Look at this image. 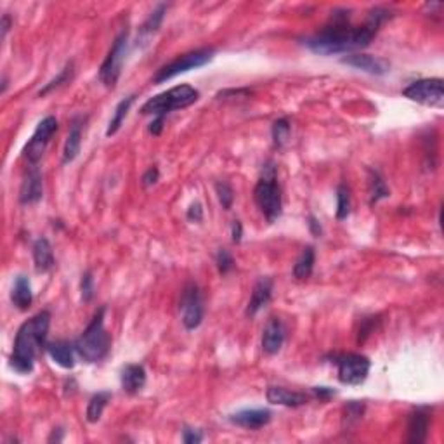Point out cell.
Segmentation results:
<instances>
[{
	"label": "cell",
	"instance_id": "cell-1",
	"mask_svg": "<svg viewBox=\"0 0 444 444\" xmlns=\"http://www.w3.org/2000/svg\"><path fill=\"white\" fill-rule=\"evenodd\" d=\"M389 18L385 9L377 8L369 12L368 21L363 26H352L349 23L347 11L335 12L334 23L325 26L320 33L304 40V46L313 52L321 56H331V54H345L354 50L365 49L377 35L382 23Z\"/></svg>",
	"mask_w": 444,
	"mask_h": 444
},
{
	"label": "cell",
	"instance_id": "cell-2",
	"mask_svg": "<svg viewBox=\"0 0 444 444\" xmlns=\"http://www.w3.org/2000/svg\"><path fill=\"white\" fill-rule=\"evenodd\" d=\"M50 327V313L42 311L21 325L15 338V349L11 356V366L18 374H30L35 365L40 349H46L47 334Z\"/></svg>",
	"mask_w": 444,
	"mask_h": 444
},
{
	"label": "cell",
	"instance_id": "cell-3",
	"mask_svg": "<svg viewBox=\"0 0 444 444\" xmlns=\"http://www.w3.org/2000/svg\"><path fill=\"white\" fill-rule=\"evenodd\" d=\"M73 345L77 354L87 363H97L106 358L111 347V337L104 328V307L97 311L89 327L82 331Z\"/></svg>",
	"mask_w": 444,
	"mask_h": 444
},
{
	"label": "cell",
	"instance_id": "cell-4",
	"mask_svg": "<svg viewBox=\"0 0 444 444\" xmlns=\"http://www.w3.org/2000/svg\"><path fill=\"white\" fill-rule=\"evenodd\" d=\"M253 198H255L257 206L269 224L276 222L283 210V200H281V189L276 182V167L273 162L266 164L262 171V177L257 182L253 189Z\"/></svg>",
	"mask_w": 444,
	"mask_h": 444
},
{
	"label": "cell",
	"instance_id": "cell-5",
	"mask_svg": "<svg viewBox=\"0 0 444 444\" xmlns=\"http://www.w3.org/2000/svg\"><path fill=\"white\" fill-rule=\"evenodd\" d=\"M200 99V93L191 86H177L172 87L167 93H162L158 96L146 101L141 108L142 115H153V117H165L174 110H182Z\"/></svg>",
	"mask_w": 444,
	"mask_h": 444
},
{
	"label": "cell",
	"instance_id": "cell-6",
	"mask_svg": "<svg viewBox=\"0 0 444 444\" xmlns=\"http://www.w3.org/2000/svg\"><path fill=\"white\" fill-rule=\"evenodd\" d=\"M215 54V49L209 47V49H198L193 50V52L184 54V56H179L177 59H174L172 63H168L167 66L160 68L158 73L155 75V84L167 82V80L174 79V77L181 75V73H186V71L196 70V68L205 66L206 63H210Z\"/></svg>",
	"mask_w": 444,
	"mask_h": 444
},
{
	"label": "cell",
	"instance_id": "cell-7",
	"mask_svg": "<svg viewBox=\"0 0 444 444\" xmlns=\"http://www.w3.org/2000/svg\"><path fill=\"white\" fill-rule=\"evenodd\" d=\"M335 365L338 368V380L345 385H361L368 378L371 368V363L366 356L354 352L335 356Z\"/></svg>",
	"mask_w": 444,
	"mask_h": 444
},
{
	"label": "cell",
	"instance_id": "cell-8",
	"mask_svg": "<svg viewBox=\"0 0 444 444\" xmlns=\"http://www.w3.org/2000/svg\"><path fill=\"white\" fill-rule=\"evenodd\" d=\"M127 32H122L120 35L115 39L106 59L103 61V64H101L99 68V80L108 89H113L122 75V66H124L125 52H127Z\"/></svg>",
	"mask_w": 444,
	"mask_h": 444
},
{
	"label": "cell",
	"instance_id": "cell-9",
	"mask_svg": "<svg viewBox=\"0 0 444 444\" xmlns=\"http://www.w3.org/2000/svg\"><path fill=\"white\" fill-rule=\"evenodd\" d=\"M403 96L415 103L425 104V106H443L444 103V89L441 79H422L409 84Z\"/></svg>",
	"mask_w": 444,
	"mask_h": 444
},
{
	"label": "cell",
	"instance_id": "cell-10",
	"mask_svg": "<svg viewBox=\"0 0 444 444\" xmlns=\"http://www.w3.org/2000/svg\"><path fill=\"white\" fill-rule=\"evenodd\" d=\"M182 325L186 330H196L203 321V299L200 288L195 283H188L182 290L181 306Z\"/></svg>",
	"mask_w": 444,
	"mask_h": 444
},
{
	"label": "cell",
	"instance_id": "cell-11",
	"mask_svg": "<svg viewBox=\"0 0 444 444\" xmlns=\"http://www.w3.org/2000/svg\"><path fill=\"white\" fill-rule=\"evenodd\" d=\"M57 131V120L54 117H46L39 125H37L35 132H33L32 139L28 141V144L25 146V158L32 165L39 164V160L42 158L44 151H46L47 144H49L50 137L56 134Z\"/></svg>",
	"mask_w": 444,
	"mask_h": 444
},
{
	"label": "cell",
	"instance_id": "cell-12",
	"mask_svg": "<svg viewBox=\"0 0 444 444\" xmlns=\"http://www.w3.org/2000/svg\"><path fill=\"white\" fill-rule=\"evenodd\" d=\"M342 63L377 77L385 75L391 70V63L387 59L378 56H369V54H351V56L342 57Z\"/></svg>",
	"mask_w": 444,
	"mask_h": 444
},
{
	"label": "cell",
	"instance_id": "cell-13",
	"mask_svg": "<svg viewBox=\"0 0 444 444\" xmlns=\"http://www.w3.org/2000/svg\"><path fill=\"white\" fill-rule=\"evenodd\" d=\"M44 196V184H42V174L37 168V165H32L28 174L25 175L21 182V189H19V202L23 205H33V203L40 202Z\"/></svg>",
	"mask_w": 444,
	"mask_h": 444
},
{
	"label": "cell",
	"instance_id": "cell-14",
	"mask_svg": "<svg viewBox=\"0 0 444 444\" xmlns=\"http://www.w3.org/2000/svg\"><path fill=\"white\" fill-rule=\"evenodd\" d=\"M271 416H273V413L266 408L242 409V412L233 413V415L229 416V422L238 427H243V429L257 430L266 427L267 423L271 422Z\"/></svg>",
	"mask_w": 444,
	"mask_h": 444
},
{
	"label": "cell",
	"instance_id": "cell-15",
	"mask_svg": "<svg viewBox=\"0 0 444 444\" xmlns=\"http://www.w3.org/2000/svg\"><path fill=\"white\" fill-rule=\"evenodd\" d=\"M284 337H287V330H284L283 321L278 318H271L262 331V351L269 356L278 354L283 347Z\"/></svg>",
	"mask_w": 444,
	"mask_h": 444
},
{
	"label": "cell",
	"instance_id": "cell-16",
	"mask_svg": "<svg viewBox=\"0 0 444 444\" xmlns=\"http://www.w3.org/2000/svg\"><path fill=\"white\" fill-rule=\"evenodd\" d=\"M271 297H273V280L260 278L252 290V297H250V302L247 306V314L255 316L260 309H264L271 302Z\"/></svg>",
	"mask_w": 444,
	"mask_h": 444
},
{
	"label": "cell",
	"instance_id": "cell-17",
	"mask_svg": "<svg viewBox=\"0 0 444 444\" xmlns=\"http://www.w3.org/2000/svg\"><path fill=\"white\" fill-rule=\"evenodd\" d=\"M430 416L425 408H418L408 416V443L420 444L429 436Z\"/></svg>",
	"mask_w": 444,
	"mask_h": 444
},
{
	"label": "cell",
	"instance_id": "cell-18",
	"mask_svg": "<svg viewBox=\"0 0 444 444\" xmlns=\"http://www.w3.org/2000/svg\"><path fill=\"white\" fill-rule=\"evenodd\" d=\"M266 398L271 405L288 406V408H299V406L307 405L309 398L302 392L288 391L284 387H269L266 392Z\"/></svg>",
	"mask_w": 444,
	"mask_h": 444
},
{
	"label": "cell",
	"instance_id": "cell-19",
	"mask_svg": "<svg viewBox=\"0 0 444 444\" xmlns=\"http://www.w3.org/2000/svg\"><path fill=\"white\" fill-rule=\"evenodd\" d=\"M47 354L50 356L56 365H59L61 368L71 369L75 366V345H71L66 340H56V342H47L46 345Z\"/></svg>",
	"mask_w": 444,
	"mask_h": 444
},
{
	"label": "cell",
	"instance_id": "cell-20",
	"mask_svg": "<svg viewBox=\"0 0 444 444\" xmlns=\"http://www.w3.org/2000/svg\"><path fill=\"white\" fill-rule=\"evenodd\" d=\"M122 387L127 394H137L146 385V369L142 365H127L120 375Z\"/></svg>",
	"mask_w": 444,
	"mask_h": 444
},
{
	"label": "cell",
	"instance_id": "cell-21",
	"mask_svg": "<svg viewBox=\"0 0 444 444\" xmlns=\"http://www.w3.org/2000/svg\"><path fill=\"white\" fill-rule=\"evenodd\" d=\"M33 262H35L37 273H47L54 267V252L50 247L49 240L39 238L33 243Z\"/></svg>",
	"mask_w": 444,
	"mask_h": 444
},
{
	"label": "cell",
	"instance_id": "cell-22",
	"mask_svg": "<svg viewBox=\"0 0 444 444\" xmlns=\"http://www.w3.org/2000/svg\"><path fill=\"white\" fill-rule=\"evenodd\" d=\"M80 146H82V124H80L79 118H75L71 124L70 132H68L66 142H64L63 164H70L79 157Z\"/></svg>",
	"mask_w": 444,
	"mask_h": 444
},
{
	"label": "cell",
	"instance_id": "cell-23",
	"mask_svg": "<svg viewBox=\"0 0 444 444\" xmlns=\"http://www.w3.org/2000/svg\"><path fill=\"white\" fill-rule=\"evenodd\" d=\"M11 300L19 311H26L33 302V293H32V284L30 280L23 274H19L15 280V287L11 291Z\"/></svg>",
	"mask_w": 444,
	"mask_h": 444
},
{
	"label": "cell",
	"instance_id": "cell-24",
	"mask_svg": "<svg viewBox=\"0 0 444 444\" xmlns=\"http://www.w3.org/2000/svg\"><path fill=\"white\" fill-rule=\"evenodd\" d=\"M314 260H316V253H314L313 247H306L300 253V257L297 259L293 266V276L297 280H306L313 274L314 269Z\"/></svg>",
	"mask_w": 444,
	"mask_h": 444
},
{
	"label": "cell",
	"instance_id": "cell-25",
	"mask_svg": "<svg viewBox=\"0 0 444 444\" xmlns=\"http://www.w3.org/2000/svg\"><path fill=\"white\" fill-rule=\"evenodd\" d=\"M135 101V96H128L125 97V99H122L120 103L117 104V108H115V113H113V118L110 120V125H108V131H106V135L110 137V135H115L118 131H120L122 124H124L125 117H127L128 110H131L132 103Z\"/></svg>",
	"mask_w": 444,
	"mask_h": 444
},
{
	"label": "cell",
	"instance_id": "cell-26",
	"mask_svg": "<svg viewBox=\"0 0 444 444\" xmlns=\"http://www.w3.org/2000/svg\"><path fill=\"white\" fill-rule=\"evenodd\" d=\"M111 394L110 392H97L93 399L89 401V406H87V422L96 423L99 422L101 416H103L104 408L110 403Z\"/></svg>",
	"mask_w": 444,
	"mask_h": 444
},
{
	"label": "cell",
	"instance_id": "cell-27",
	"mask_svg": "<svg viewBox=\"0 0 444 444\" xmlns=\"http://www.w3.org/2000/svg\"><path fill=\"white\" fill-rule=\"evenodd\" d=\"M165 12H167V6H165V4L158 6V8L155 9L153 12H151L150 18L146 19V23L142 25V28H141V37H142V39H150L151 35H155V33L158 32V28H160L162 21H164Z\"/></svg>",
	"mask_w": 444,
	"mask_h": 444
},
{
	"label": "cell",
	"instance_id": "cell-28",
	"mask_svg": "<svg viewBox=\"0 0 444 444\" xmlns=\"http://www.w3.org/2000/svg\"><path fill=\"white\" fill-rule=\"evenodd\" d=\"M71 79H73V63H68L66 66H64L63 70L59 71V75H57L56 79L50 80V82L47 84V86L44 87L42 90H40L39 96H40V97H42V96H47V94L52 93L54 89H59V87L63 86V84H68V82H70Z\"/></svg>",
	"mask_w": 444,
	"mask_h": 444
},
{
	"label": "cell",
	"instance_id": "cell-29",
	"mask_svg": "<svg viewBox=\"0 0 444 444\" xmlns=\"http://www.w3.org/2000/svg\"><path fill=\"white\" fill-rule=\"evenodd\" d=\"M369 195H371V203H377L389 196L387 184H385V181L380 177L378 172H371V179H369Z\"/></svg>",
	"mask_w": 444,
	"mask_h": 444
},
{
	"label": "cell",
	"instance_id": "cell-30",
	"mask_svg": "<svg viewBox=\"0 0 444 444\" xmlns=\"http://www.w3.org/2000/svg\"><path fill=\"white\" fill-rule=\"evenodd\" d=\"M351 213V193L345 184H340L337 188V219H347Z\"/></svg>",
	"mask_w": 444,
	"mask_h": 444
},
{
	"label": "cell",
	"instance_id": "cell-31",
	"mask_svg": "<svg viewBox=\"0 0 444 444\" xmlns=\"http://www.w3.org/2000/svg\"><path fill=\"white\" fill-rule=\"evenodd\" d=\"M290 132H291V127L290 124H288L287 118H280V120L274 122L273 124L274 144H276L278 148H283V146L288 142V139H290Z\"/></svg>",
	"mask_w": 444,
	"mask_h": 444
},
{
	"label": "cell",
	"instance_id": "cell-32",
	"mask_svg": "<svg viewBox=\"0 0 444 444\" xmlns=\"http://www.w3.org/2000/svg\"><path fill=\"white\" fill-rule=\"evenodd\" d=\"M215 191H217V198H219L222 209H226V210L231 209L233 202H235V191H233L231 184H228V182H224V181H219L215 184Z\"/></svg>",
	"mask_w": 444,
	"mask_h": 444
},
{
	"label": "cell",
	"instance_id": "cell-33",
	"mask_svg": "<svg viewBox=\"0 0 444 444\" xmlns=\"http://www.w3.org/2000/svg\"><path fill=\"white\" fill-rule=\"evenodd\" d=\"M363 412H365V405L358 401H351L345 406V416H344V425L347 423V427H351L352 423L359 422L363 418Z\"/></svg>",
	"mask_w": 444,
	"mask_h": 444
},
{
	"label": "cell",
	"instance_id": "cell-34",
	"mask_svg": "<svg viewBox=\"0 0 444 444\" xmlns=\"http://www.w3.org/2000/svg\"><path fill=\"white\" fill-rule=\"evenodd\" d=\"M215 262H217V269H219L220 274H228L229 271H233V267H235L233 255L226 249H220L219 252H217Z\"/></svg>",
	"mask_w": 444,
	"mask_h": 444
},
{
	"label": "cell",
	"instance_id": "cell-35",
	"mask_svg": "<svg viewBox=\"0 0 444 444\" xmlns=\"http://www.w3.org/2000/svg\"><path fill=\"white\" fill-rule=\"evenodd\" d=\"M80 291H82V300L89 302L94 297V278L90 271H86L82 274V281H80Z\"/></svg>",
	"mask_w": 444,
	"mask_h": 444
},
{
	"label": "cell",
	"instance_id": "cell-36",
	"mask_svg": "<svg viewBox=\"0 0 444 444\" xmlns=\"http://www.w3.org/2000/svg\"><path fill=\"white\" fill-rule=\"evenodd\" d=\"M188 219L191 220V222H202L203 220V206L202 203H193L191 206L188 209Z\"/></svg>",
	"mask_w": 444,
	"mask_h": 444
},
{
	"label": "cell",
	"instance_id": "cell-37",
	"mask_svg": "<svg viewBox=\"0 0 444 444\" xmlns=\"http://www.w3.org/2000/svg\"><path fill=\"white\" fill-rule=\"evenodd\" d=\"M158 177H160V172H158L157 167H151L146 171V174L142 175V184L146 186V188H150V186H153L155 182L158 181Z\"/></svg>",
	"mask_w": 444,
	"mask_h": 444
},
{
	"label": "cell",
	"instance_id": "cell-38",
	"mask_svg": "<svg viewBox=\"0 0 444 444\" xmlns=\"http://www.w3.org/2000/svg\"><path fill=\"white\" fill-rule=\"evenodd\" d=\"M182 441H184L186 444H198L203 441V436L198 432V430L184 429V432H182Z\"/></svg>",
	"mask_w": 444,
	"mask_h": 444
},
{
	"label": "cell",
	"instance_id": "cell-39",
	"mask_svg": "<svg viewBox=\"0 0 444 444\" xmlns=\"http://www.w3.org/2000/svg\"><path fill=\"white\" fill-rule=\"evenodd\" d=\"M313 394L316 396L320 401H328L330 398H334L335 396V391L330 387H314L313 389Z\"/></svg>",
	"mask_w": 444,
	"mask_h": 444
},
{
	"label": "cell",
	"instance_id": "cell-40",
	"mask_svg": "<svg viewBox=\"0 0 444 444\" xmlns=\"http://www.w3.org/2000/svg\"><path fill=\"white\" fill-rule=\"evenodd\" d=\"M231 236H233V242H235V243L242 242L243 226H242V222H240V220H233V224H231Z\"/></svg>",
	"mask_w": 444,
	"mask_h": 444
},
{
	"label": "cell",
	"instance_id": "cell-41",
	"mask_svg": "<svg viewBox=\"0 0 444 444\" xmlns=\"http://www.w3.org/2000/svg\"><path fill=\"white\" fill-rule=\"evenodd\" d=\"M164 120L165 117H155V120L151 122L150 125V132L153 135H160L162 131H164Z\"/></svg>",
	"mask_w": 444,
	"mask_h": 444
},
{
	"label": "cell",
	"instance_id": "cell-42",
	"mask_svg": "<svg viewBox=\"0 0 444 444\" xmlns=\"http://www.w3.org/2000/svg\"><path fill=\"white\" fill-rule=\"evenodd\" d=\"M307 220H309V222H307V226H309L311 233H313L314 236H321V233H323V228H321L320 220H318L314 215H309V219H307Z\"/></svg>",
	"mask_w": 444,
	"mask_h": 444
},
{
	"label": "cell",
	"instance_id": "cell-43",
	"mask_svg": "<svg viewBox=\"0 0 444 444\" xmlns=\"http://www.w3.org/2000/svg\"><path fill=\"white\" fill-rule=\"evenodd\" d=\"M9 32V18L8 16H4V19H2V37H6V33Z\"/></svg>",
	"mask_w": 444,
	"mask_h": 444
}]
</instances>
